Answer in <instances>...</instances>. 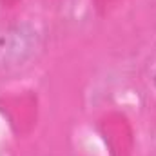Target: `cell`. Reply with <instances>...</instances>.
<instances>
[{
	"label": "cell",
	"instance_id": "obj_1",
	"mask_svg": "<svg viewBox=\"0 0 156 156\" xmlns=\"http://www.w3.org/2000/svg\"><path fill=\"white\" fill-rule=\"evenodd\" d=\"M38 49V33L27 24L0 29V71L24 66Z\"/></svg>",
	"mask_w": 156,
	"mask_h": 156
},
{
	"label": "cell",
	"instance_id": "obj_2",
	"mask_svg": "<svg viewBox=\"0 0 156 156\" xmlns=\"http://www.w3.org/2000/svg\"><path fill=\"white\" fill-rule=\"evenodd\" d=\"M153 82H154V87H156V73H154V78H153Z\"/></svg>",
	"mask_w": 156,
	"mask_h": 156
}]
</instances>
